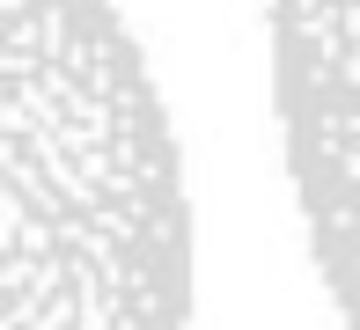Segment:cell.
<instances>
[{"label": "cell", "mask_w": 360, "mask_h": 330, "mask_svg": "<svg viewBox=\"0 0 360 330\" xmlns=\"http://www.w3.org/2000/svg\"><path fill=\"white\" fill-rule=\"evenodd\" d=\"M265 22L302 235L338 323L360 330V0H265Z\"/></svg>", "instance_id": "2"}, {"label": "cell", "mask_w": 360, "mask_h": 330, "mask_svg": "<svg viewBox=\"0 0 360 330\" xmlns=\"http://www.w3.org/2000/svg\"><path fill=\"white\" fill-rule=\"evenodd\" d=\"M0 330H191V191L118 0H0Z\"/></svg>", "instance_id": "1"}]
</instances>
